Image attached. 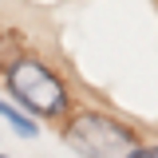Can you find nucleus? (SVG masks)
<instances>
[{
	"instance_id": "39448f33",
	"label": "nucleus",
	"mask_w": 158,
	"mask_h": 158,
	"mask_svg": "<svg viewBox=\"0 0 158 158\" xmlns=\"http://www.w3.org/2000/svg\"><path fill=\"white\" fill-rule=\"evenodd\" d=\"M0 158H4V154H0Z\"/></svg>"
},
{
	"instance_id": "f257e3e1",
	"label": "nucleus",
	"mask_w": 158,
	"mask_h": 158,
	"mask_svg": "<svg viewBox=\"0 0 158 158\" xmlns=\"http://www.w3.org/2000/svg\"><path fill=\"white\" fill-rule=\"evenodd\" d=\"M67 146L79 150L83 158H131L138 150L131 127H123L118 118L99 115V111H79L71 123H67Z\"/></svg>"
},
{
	"instance_id": "20e7f679",
	"label": "nucleus",
	"mask_w": 158,
	"mask_h": 158,
	"mask_svg": "<svg viewBox=\"0 0 158 158\" xmlns=\"http://www.w3.org/2000/svg\"><path fill=\"white\" fill-rule=\"evenodd\" d=\"M131 158H158V146H138Z\"/></svg>"
},
{
	"instance_id": "7ed1b4c3",
	"label": "nucleus",
	"mask_w": 158,
	"mask_h": 158,
	"mask_svg": "<svg viewBox=\"0 0 158 158\" xmlns=\"http://www.w3.org/2000/svg\"><path fill=\"white\" fill-rule=\"evenodd\" d=\"M0 118H4V123H12V131H16V135H24V138H36V123L24 115V111L8 107L4 99H0Z\"/></svg>"
},
{
	"instance_id": "f03ea898",
	"label": "nucleus",
	"mask_w": 158,
	"mask_h": 158,
	"mask_svg": "<svg viewBox=\"0 0 158 158\" xmlns=\"http://www.w3.org/2000/svg\"><path fill=\"white\" fill-rule=\"evenodd\" d=\"M8 91L36 115H59L67 107V87L56 71H48L40 59H16L8 67Z\"/></svg>"
}]
</instances>
